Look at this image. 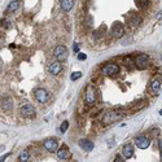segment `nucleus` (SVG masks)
Masks as SVG:
<instances>
[{"label":"nucleus","instance_id":"nucleus-29","mask_svg":"<svg viewBox=\"0 0 162 162\" xmlns=\"http://www.w3.org/2000/svg\"><path fill=\"white\" fill-rule=\"evenodd\" d=\"M159 149H161V150H162V140L159 141Z\"/></svg>","mask_w":162,"mask_h":162},{"label":"nucleus","instance_id":"nucleus-22","mask_svg":"<svg viewBox=\"0 0 162 162\" xmlns=\"http://www.w3.org/2000/svg\"><path fill=\"white\" fill-rule=\"evenodd\" d=\"M132 64L135 65V60H131V57H126L125 60H123V65L126 66V68H128V69H131L132 68Z\"/></svg>","mask_w":162,"mask_h":162},{"label":"nucleus","instance_id":"nucleus-16","mask_svg":"<svg viewBox=\"0 0 162 162\" xmlns=\"http://www.w3.org/2000/svg\"><path fill=\"white\" fill-rule=\"evenodd\" d=\"M60 7L64 12H69L74 7V0H61Z\"/></svg>","mask_w":162,"mask_h":162},{"label":"nucleus","instance_id":"nucleus-4","mask_svg":"<svg viewBox=\"0 0 162 162\" xmlns=\"http://www.w3.org/2000/svg\"><path fill=\"white\" fill-rule=\"evenodd\" d=\"M102 74L104 75H108V77H113L115 74H118L119 71V66L117 64H106V65L102 68Z\"/></svg>","mask_w":162,"mask_h":162},{"label":"nucleus","instance_id":"nucleus-17","mask_svg":"<svg viewBox=\"0 0 162 162\" xmlns=\"http://www.w3.org/2000/svg\"><path fill=\"white\" fill-rule=\"evenodd\" d=\"M69 157H70V153H69V150L66 148H61L60 150L57 152V158L60 159V161H65Z\"/></svg>","mask_w":162,"mask_h":162},{"label":"nucleus","instance_id":"nucleus-10","mask_svg":"<svg viewBox=\"0 0 162 162\" xmlns=\"http://www.w3.org/2000/svg\"><path fill=\"white\" fill-rule=\"evenodd\" d=\"M135 144L138 145V148L140 149H145L149 146V144H150V140H149L146 136H139V138L135 139Z\"/></svg>","mask_w":162,"mask_h":162},{"label":"nucleus","instance_id":"nucleus-5","mask_svg":"<svg viewBox=\"0 0 162 162\" xmlns=\"http://www.w3.org/2000/svg\"><path fill=\"white\" fill-rule=\"evenodd\" d=\"M110 31H112L113 37L117 38V39H119V38H122L123 35H125V27H123V25L121 24V22H114Z\"/></svg>","mask_w":162,"mask_h":162},{"label":"nucleus","instance_id":"nucleus-12","mask_svg":"<svg viewBox=\"0 0 162 162\" xmlns=\"http://www.w3.org/2000/svg\"><path fill=\"white\" fill-rule=\"evenodd\" d=\"M44 148L47 149L48 152H55L57 150V141H56V139H47V140L44 141Z\"/></svg>","mask_w":162,"mask_h":162},{"label":"nucleus","instance_id":"nucleus-3","mask_svg":"<svg viewBox=\"0 0 162 162\" xmlns=\"http://www.w3.org/2000/svg\"><path fill=\"white\" fill-rule=\"evenodd\" d=\"M149 65V57L144 53H140L135 57V66L139 70H145Z\"/></svg>","mask_w":162,"mask_h":162},{"label":"nucleus","instance_id":"nucleus-14","mask_svg":"<svg viewBox=\"0 0 162 162\" xmlns=\"http://www.w3.org/2000/svg\"><path fill=\"white\" fill-rule=\"evenodd\" d=\"M1 108H3V110H5V112L11 110L12 108H13V100H12L11 97H4V99L1 100Z\"/></svg>","mask_w":162,"mask_h":162},{"label":"nucleus","instance_id":"nucleus-30","mask_svg":"<svg viewBox=\"0 0 162 162\" xmlns=\"http://www.w3.org/2000/svg\"><path fill=\"white\" fill-rule=\"evenodd\" d=\"M159 114H161V115H162V110H161V112H159Z\"/></svg>","mask_w":162,"mask_h":162},{"label":"nucleus","instance_id":"nucleus-18","mask_svg":"<svg viewBox=\"0 0 162 162\" xmlns=\"http://www.w3.org/2000/svg\"><path fill=\"white\" fill-rule=\"evenodd\" d=\"M150 88H152V92H153L154 95H157L159 88H161V81H159V79H154L150 84Z\"/></svg>","mask_w":162,"mask_h":162},{"label":"nucleus","instance_id":"nucleus-19","mask_svg":"<svg viewBox=\"0 0 162 162\" xmlns=\"http://www.w3.org/2000/svg\"><path fill=\"white\" fill-rule=\"evenodd\" d=\"M18 5H20L18 0H12L11 3L8 4V7H7V11L8 12H16L17 9H18Z\"/></svg>","mask_w":162,"mask_h":162},{"label":"nucleus","instance_id":"nucleus-11","mask_svg":"<svg viewBox=\"0 0 162 162\" xmlns=\"http://www.w3.org/2000/svg\"><path fill=\"white\" fill-rule=\"evenodd\" d=\"M127 20H128V24H130L132 27H136V26H139V25L141 24V17L139 16L138 13H134V12L128 14Z\"/></svg>","mask_w":162,"mask_h":162},{"label":"nucleus","instance_id":"nucleus-21","mask_svg":"<svg viewBox=\"0 0 162 162\" xmlns=\"http://www.w3.org/2000/svg\"><path fill=\"white\" fill-rule=\"evenodd\" d=\"M18 159L21 162H26L27 159H29V152H27V150L21 152V153H20V156H18Z\"/></svg>","mask_w":162,"mask_h":162},{"label":"nucleus","instance_id":"nucleus-32","mask_svg":"<svg viewBox=\"0 0 162 162\" xmlns=\"http://www.w3.org/2000/svg\"><path fill=\"white\" fill-rule=\"evenodd\" d=\"M161 60H162V56H161Z\"/></svg>","mask_w":162,"mask_h":162},{"label":"nucleus","instance_id":"nucleus-23","mask_svg":"<svg viewBox=\"0 0 162 162\" xmlns=\"http://www.w3.org/2000/svg\"><path fill=\"white\" fill-rule=\"evenodd\" d=\"M68 128H69V122L68 121H64L62 123H61V127H60V131L61 132H66V131H68Z\"/></svg>","mask_w":162,"mask_h":162},{"label":"nucleus","instance_id":"nucleus-27","mask_svg":"<svg viewBox=\"0 0 162 162\" xmlns=\"http://www.w3.org/2000/svg\"><path fill=\"white\" fill-rule=\"evenodd\" d=\"M86 58H87V56L86 55H84V53H78V60H86Z\"/></svg>","mask_w":162,"mask_h":162},{"label":"nucleus","instance_id":"nucleus-13","mask_svg":"<svg viewBox=\"0 0 162 162\" xmlns=\"http://www.w3.org/2000/svg\"><path fill=\"white\" fill-rule=\"evenodd\" d=\"M78 144H79V146L86 152H91L92 149H94V143H92L91 140H87V139H81V140L78 141Z\"/></svg>","mask_w":162,"mask_h":162},{"label":"nucleus","instance_id":"nucleus-9","mask_svg":"<svg viewBox=\"0 0 162 162\" xmlns=\"http://www.w3.org/2000/svg\"><path fill=\"white\" fill-rule=\"evenodd\" d=\"M61 70H62V65H61L58 61H53V62H51L49 65H48V71H49V74H52V75L60 74Z\"/></svg>","mask_w":162,"mask_h":162},{"label":"nucleus","instance_id":"nucleus-31","mask_svg":"<svg viewBox=\"0 0 162 162\" xmlns=\"http://www.w3.org/2000/svg\"><path fill=\"white\" fill-rule=\"evenodd\" d=\"M161 158H162V150H161Z\"/></svg>","mask_w":162,"mask_h":162},{"label":"nucleus","instance_id":"nucleus-6","mask_svg":"<svg viewBox=\"0 0 162 162\" xmlns=\"http://www.w3.org/2000/svg\"><path fill=\"white\" fill-rule=\"evenodd\" d=\"M55 57L57 61H65L68 58V48L65 45H57L55 48Z\"/></svg>","mask_w":162,"mask_h":162},{"label":"nucleus","instance_id":"nucleus-7","mask_svg":"<svg viewBox=\"0 0 162 162\" xmlns=\"http://www.w3.org/2000/svg\"><path fill=\"white\" fill-rule=\"evenodd\" d=\"M20 114H21L22 117H34L35 115V109H34V106H33L31 104H26V105H24V106H21V109H20Z\"/></svg>","mask_w":162,"mask_h":162},{"label":"nucleus","instance_id":"nucleus-25","mask_svg":"<svg viewBox=\"0 0 162 162\" xmlns=\"http://www.w3.org/2000/svg\"><path fill=\"white\" fill-rule=\"evenodd\" d=\"M73 51L75 53H79V44L78 43H74V45H73Z\"/></svg>","mask_w":162,"mask_h":162},{"label":"nucleus","instance_id":"nucleus-8","mask_svg":"<svg viewBox=\"0 0 162 162\" xmlns=\"http://www.w3.org/2000/svg\"><path fill=\"white\" fill-rule=\"evenodd\" d=\"M35 99H37L40 104L47 102V100H48V91H47V89H44V88H38L37 91H35Z\"/></svg>","mask_w":162,"mask_h":162},{"label":"nucleus","instance_id":"nucleus-2","mask_svg":"<svg viewBox=\"0 0 162 162\" xmlns=\"http://www.w3.org/2000/svg\"><path fill=\"white\" fill-rule=\"evenodd\" d=\"M122 118H123V114H121V113H118V112H108L104 114L101 122L104 123V125H110V123H114V122H117V121H121Z\"/></svg>","mask_w":162,"mask_h":162},{"label":"nucleus","instance_id":"nucleus-24","mask_svg":"<svg viewBox=\"0 0 162 162\" xmlns=\"http://www.w3.org/2000/svg\"><path fill=\"white\" fill-rule=\"evenodd\" d=\"M82 77V73H79V71H77V73H73L71 74V81H77V79H79Z\"/></svg>","mask_w":162,"mask_h":162},{"label":"nucleus","instance_id":"nucleus-28","mask_svg":"<svg viewBox=\"0 0 162 162\" xmlns=\"http://www.w3.org/2000/svg\"><path fill=\"white\" fill-rule=\"evenodd\" d=\"M9 156V153H7V154H4V156L3 157H1V159H0V162H4V161H5V158H7V157H8Z\"/></svg>","mask_w":162,"mask_h":162},{"label":"nucleus","instance_id":"nucleus-1","mask_svg":"<svg viewBox=\"0 0 162 162\" xmlns=\"http://www.w3.org/2000/svg\"><path fill=\"white\" fill-rule=\"evenodd\" d=\"M97 100V91L92 84H88L84 91V101L88 105H94Z\"/></svg>","mask_w":162,"mask_h":162},{"label":"nucleus","instance_id":"nucleus-20","mask_svg":"<svg viewBox=\"0 0 162 162\" xmlns=\"http://www.w3.org/2000/svg\"><path fill=\"white\" fill-rule=\"evenodd\" d=\"M135 4L139 9H145L149 7V0H135Z\"/></svg>","mask_w":162,"mask_h":162},{"label":"nucleus","instance_id":"nucleus-26","mask_svg":"<svg viewBox=\"0 0 162 162\" xmlns=\"http://www.w3.org/2000/svg\"><path fill=\"white\" fill-rule=\"evenodd\" d=\"M114 162H125V159L122 158V156H119V154H117V157L114 158Z\"/></svg>","mask_w":162,"mask_h":162},{"label":"nucleus","instance_id":"nucleus-15","mask_svg":"<svg viewBox=\"0 0 162 162\" xmlns=\"http://www.w3.org/2000/svg\"><path fill=\"white\" fill-rule=\"evenodd\" d=\"M122 153H123V157L125 158H131L134 156V146L131 144H126L122 149Z\"/></svg>","mask_w":162,"mask_h":162}]
</instances>
